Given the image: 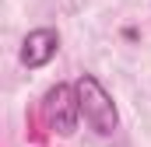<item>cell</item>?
I'll list each match as a JSON object with an SVG mask.
<instances>
[{"label": "cell", "mask_w": 151, "mask_h": 147, "mask_svg": "<svg viewBox=\"0 0 151 147\" xmlns=\"http://www.w3.org/2000/svg\"><path fill=\"white\" fill-rule=\"evenodd\" d=\"M42 116H46V123H49L53 133L70 137V133L77 130V119H81L77 88H70V84H56V88H49L46 98H42Z\"/></svg>", "instance_id": "2"}, {"label": "cell", "mask_w": 151, "mask_h": 147, "mask_svg": "<svg viewBox=\"0 0 151 147\" xmlns=\"http://www.w3.org/2000/svg\"><path fill=\"white\" fill-rule=\"evenodd\" d=\"M74 88H77V102H81L84 123H88L99 137H113L116 126H119V116H116V105H113V98H109V91L99 84V77L81 74Z\"/></svg>", "instance_id": "1"}, {"label": "cell", "mask_w": 151, "mask_h": 147, "mask_svg": "<svg viewBox=\"0 0 151 147\" xmlns=\"http://www.w3.org/2000/svg\"><path fill=\"white\" fill-rule=\"evenodd\" d=\"M56 49H60V35L53 28H35V32H28L25 42H21V63L28 70H39V67H46L56 56Z\"/></svg>", "instance_id": "3"}]
</instances>
